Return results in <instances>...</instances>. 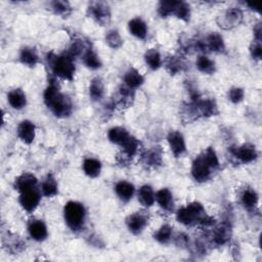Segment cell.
Segmentation results:
<instances>
[{"label":"cell","instance_id":"cell-31","mask_svg":"<svg viewBox=\"0 0 262 262\" xmlns=\"http://www.w3.org/2000/svg\"><path fill=\"white\" fill-rule=\"evenodd\" d=\"M105 95V85L101 78L97 77L92 80L90 84V96L93 101L98 102L103 99Z\"/></svg>","mask_w":262,"mask_h":262},{"label":"cell","instance_id":"cell-43","mask_svg":"<svg viewBox=\"0 0 262 262\" xmlns=\"http://www.w3.org/2000/svg\"><path fill=\"white\" fill-rule=\"evenodd\" d=\"M244 90L240 89V87H232L228 92V100L234 103V104H239L244 100Z\"/></svg>","mask_w":262,"mask_h":262},{"label":"cell","instance_id":"cell-39","mask_svg":"<svg viewBox=\"0 0 262 262\" xmlns=\"http://www.w3.org/2000/svg\"><path fill=\"white\" fill-rule=\"evenodd\" d=\"M177 18H179L182 21L188 22L190 21L191 18V8L187 3L184 2H178L177 8H176V12H174V15Z\"/></svg>","mask_w":262,"mask_h":262},{"label":"cell","instance_id":"cell-32","mask_svg":"<svg viewBox=\"0 0 262 262\" xmlns=\"http://www.w3.org/2000/svg\"><path fill=\"white\" fill-rule=\"evenodd\" d=\"M145 64L153 71H156L162 66V57L157 49H150L144 54Z\"/></svg>","mask_w":262,"mask_h":262},{"label":"cell","instance_id":"cell-27","mask_svg":"<svg viewBox=\"0 0 262 262\" xmlns=\"http://www.w3.org/2000/svg\"><path fill=\"white\" fill-rule=\"evenodd\" d=\"M83 171L89 178H98L102 171V164L99 160L94 158H87L83 162Z\"/></svg>","mask_w":262,"mask_h":262},{"label":"cell","instance_id":"cell-35","mask_svg":"<svg viewBox=\"0 0 262 262\" xmlns=\"http://www.w3.org/2000/svg\"><path fill=\"white\" fill-rule=\"evenodd\" d=\"M154 238L160 244H167L172 238V227L168 224L162 225L154 235Z\"/></svg>","mask_w":262,"mask_h":262},{"label":"cell","instance_id":"cell-4","mask_svg":"<svg viewBox=\"0 0 262 262\" xmlns=\"http://www.w3.org/2000/svg\"><path fill=\"white\" fill-rule=\"evenodd\" d=\"M64 216L67 225L76 231L81 229L84 225L86 210L81 203L70 201L64 208Z\"/></svg>","mask_w":262,"mask_h":262},{"label":"cell","instance_id":"cell-17","mask_svg":"<svg viewBox=\"0 0 262 262\" xmlns=\"http://www.w3.org/2000/svg\"><path fill=\"white\" fill-rule=\"evenodd\" d=\"M130 34L138 39H144L148 35V26L140 18L132 19L128 24Z\"/></svg>","mask_w":262,"mask_h":262},{"label":"cell","instance_id":"cell-42","mask_svg":"<svg viewBox=\"0 0 262 262\" xmlns=\"http://www.w3.org/2000/svg\"><path fill=\"white\" fill-rule=\"evenodd\" d=\"M202 156L204 157V159H205L207 161V163L211 166V168L214 170L216 168H218L219 166V160H218V157L214 151L213 148H208L206 149L205 151H204L202 153Z\"/></svg>","mask_w":262,"mask_h":262},{"label":"cell","instance_id":"cell-38","mask_svg":"<svg viewBox=\"0 0 262 262\" xmlns=\"http://www.w3.org/2000/svg\"><path fill=\"white\" fill-rule=\"evenodd\" d=\"M51 9L55 15L66 17L70 15L72 8L68 2H62V0H56V2L51 3Z\"/></svg>","mask_w":262,"mask_h":262},{"label":"cell","instance_id":"cell-44","mask_svg":"<svg viewBox=\"0 0 262 262\" xmlns=\"http://www.w3.org/2000/svg\"><path fill=\"white\" fill-rule=\"evenodd\" d=\"M250 53L254 60L260 61L262 56V46H261V41L254 40L252 44L250 45Z\"/></svg>","mask_w":262,"mask_h":262},{"label":"cell","instance_id":"cell-19","mask_svg":"<svg viewBox=\"0 0 262 262\" xmlns=\"http://www.w3.org/2000/svg\"><path fill=\"white\" fill-rule=\"evenodd\" d=\"M205 49L212 52H222L225 49V44L223 38L218 33H211L207 36L206 40L203 42Z\"/></svg>","mask_w":262,"mask_h":262},{"label":"cell","instance_id":"cell-46","mask_svg":"<svg viewBox=\"0 0 262 262\" xmlns=\"http://www.w3.org/2000/svg\"><path fill=\"white\" fill-rule=\"evenodd\" d=\"M188 242H189V239H188V237L187 236H185V235H180L178 238H177V244L179 245V246H182V247H185V246H187L188 245Z\"/></svg>","mask_w":262,"mask_h":262},{"label":"cell","instance_id":"cell-37","mask_svg":"<svg viewBox=\"0 0 262 262\" xmlns=\"http://www.w3.org/2000/svg\"><path fill=\"white\" fill-rule=\"evenodd\" d=\"M133 91L128 89L126 86H122L119 90V99L117 101V104L119 106L128 107L131 105L133 101Z\"/></svg>","mask_w":262,"mask_h":262},{"label":"cell","instance_id":"cell-26","mask_svg":"<svg viewBox=\"0 0 262 262\" xmlns=\"http://www.w3.org/2000/svg\"><path fill=\"white\" fill-rule=\"evenodd\" d=\"M8 101L9 104L16 110H22L27 105L26 95L20 89H16L10 92V94L8 95Z\"/></svg>","mask_w":262,"mask_h":262},{"label":"cell","instance_id":"cell-5","mask_svg":"<svg viewBox=\"0 0 262 262\" xmlns=\"http://www.w3.org/2000/svg\"><path fill=\"white\" fill-rule=\"evenodd\" d=\"M212 170L211 166L201 154L194 160L192 165L193 179L198 183H205L210 179Z\"/></svg>","mask_w":262,"mask_h":262},{"label":"cell","instance_id":"cell-7","mask_svg":"<svg viewBox=\"0 0 262 262\" xmlns=\"http://www.w3.org/2000/svg\"><path fill=\"white\" fill-rule=\"evenodd\" d=\"M243 21V12L238 8L228 9L222 16L218 19V24L221 28L232 29L239 26Z\"/></svg>","mask_w":262,"mask_h":262},{"label":"cell","instance_id":"cell-28","mask_svg":"<svg viewBox=\"0 0 262 262\" xmlns=\"http://www.w3.org/2000/svg\"><path fill=\"white\" fill-rule=\"evenodd\" d=\"M84 65L92 70H97L102 67V61L97 52L92 48L89 47L82 55Z\"/></svg>","mask_w":262,"mask_h":262},{"label":"cell","instance_id":"cell-25","mask_svg":"<svg viewBox=\"0 0 262 262\" xmlns=\"http://www.w3.org/2000/svg\"><path fill=\"white\" fill-rule=\"evenodd\" d=\"M108 137L111 142L118 144L121 147V145L130 137V133L124 127L117 126V127H113L109 130Z\"/></svg>","mask_w":262,"mask_h":262},{"label":"cell","instance_id":"cell-41","mask_svg":"<svg viewBox=\"0 0 262 262\" xmlns=\"http://www.w3.org/2000/svg\"><path fill=\"white\" fill-rule=\"evenodd\" d=\"M167 71L171 75H176L183 70V63L177 56H169L165 63Z\"/></svg>","mask_w":262,"mask_h":262},{"label":"cell","instance_id":"cell-33","mask_svg":"<svg viewBox=\"0 0 262 262\" xmlns=\"http://www.w3.org/2000/svg\"><path fill=\"white\" fill-rule=\"evenodd\" d=\"M241 202L246 209H254L258 204V195L253 189H246L242 193Z\"/></svg>","mask_w":262,"mask_h":262},{"label":"cell","instance_id":"cell-24","mask_svg":"<svg viewBox=\"0 0 262 262\" xmlns=\"http://www.w3.org/2000/svg\"><path fill=\"white\" fill-rule=\"evenodd\" d=\"M142 161L145 165L149 167L157 168L162 164L163 158H162V150L160 148H153L145 152L142 156Z\"/></svg>","mask_w":262,"mask_h":262},{"label":"cell","instance_id":"cell-36","mask_svg":"<svg viewBox=\"0 0 262 262\" xmlns=\"http://www.w3.org/2000/svg\"><path fill=\"white\" fill-rule=\"evenodd\" d=\"M106 42L111 48L118 49L122 46L123 39L117 30H112L109 31L108 34L106 35Z\"/></svg>","mask_w":262,"mask_h":262},{"label":"cell","instance_id":"cell-9","mask_svg":"<svg viewBox=\"0 0 262 262\" xmlns=\"http://www.w3.org/2000/svg\"><path fill=\"white\" fill-rule=\"evenodd\" d=\"M198 116L202 117H212L218 114V108L214 100L211 99H201L200 97L196 100H192Z\"/></svg>","mask_w":262,"mask_h":262},{"label":"cell","instance_id":"cell-20","mask_svg":"<svg viewBox=\"0 0 262 262\" xmlns=\"http://www.w3.org/2000/svg\"><path fill=\"white\" fill-rule=\"evenodd\" d=\"M137 198L141 205L144 207H151L156 202V194H155L153 188L149 185L142 186L139 189V191L137 193Z\"/></svg>","mask_w":262,"mask_h":262},{"label":"cell","instance_id":"cell-18","mask_svg":"<svg viewBox=\"0 0 262 262\" xmlns=\"http://www.w3.org/2000/svg\"><path fill=\"white\" fill-rule=\"evenodd\" d=\"M156 202L165 211H171L174 207L173 195L169 189H161L156 193Z\"/></svg>","mask_w":262,"mask_h":262},{"label":"cell","instance_id":"cell-1","mask_svg":"<svg viewBox=\"0 0 262 262\" xmlns=\"http://www.w3.org/2000/svg\"><path fill=\"white\" fill-rule=\"evenodd\" d=\"M44 103L53 113L55 117L65 118L72 113V103L70 99L61 93L57 85L51 82L44 92Z\"/></svg>","mask_w":262,"mask_h":262},{"label":"cell","instance_id":"cell-11","mask_svg":"<svg viewBox=\"0 0 262 262\" xmlns=\"http://www.w3.org/2000/svg\"><path fill=\"white\" fill-rule=\"evenodd\" d=\"M168 143L171 152L176 157H181L187 151V144L184 135L179 131H171L168 134Z\"/></svg>","mask_w":262,"mask_h":262},{"label":"cell","instance_id":"cell-6","mask_svg":"<svg viewBox=\"0 0 262 262\" xmlns=\"http://www.w3.org/2000/svg\"><path fill=\"white\" fill-rule=\"evenodd\" d=\"M89 15L101 26H106L111 21V11L106 3H92L89 7Z\"/></svg>","mask_w":262,"mask_h":262},{"label":"cell","instance_id":"cell-21","mask_svg":"<svg viewBox=\"0 0 262 262\" xmlns=\"http://www.w3.org/2000/svg\"><path fill=\"white\" fill-rule=\"evenodd\" d=\"M124 84L126 87L130 90H136L138 87H140L143 84V77L142 75L134 68L129 69L125 75H124Z\"/></svg>","mask_w":262,"mask_h":262},{"label":"cell","instance_id":"cell-34","mask_svg":"<svg viewBox=\"0 0 262 262\" xmlns=\"http://www.w3.org/2000/svg\"><path fill=\"white\" fill-rule=\"evenodd\" d=\"M121 148L123 150V154L125 155V157L131 158L134 155H136V153L138 152L139 141L134 136L130 135V137L121 145Z\"/></svg>","mask_w":262,"mask_h":262},{"label":"cell","instance_id":"cell-3","mask_svg":"<svg viewBox=\"0 0 262 262\" xmlns=\"http://www.w3.org/2000/svg\"><path fill=\"white\" fill-rule=\"evenodd\" d=\"M48 63L53 72V74L64 80L72 81L75 75L76 67L73 57L68 54L67 52L61 55L55 54H48Z\"/></svg>","mask_w":262,"mask_h":262},{"label":"cell","instance_id":"cell-29","mask_svg":"<svg viewBox=\"0 0 262 262\" xmlns=\"http://www.w3.org/2000/svg\"><path fill=\"white\" fill-rule=\"evenodd\" d=\"M41 193L43 196L48 198L54 197L57 195V193H59V186H57L55 179L51 176V174H48L46 179L43 181L41 185Z\"/></svg>","mask_w":262,"mask_h":262},{"label":"cell","instance_id":"cell-30","mask_svg":"<svg viewBox=\"0 0 262 262\" xmlns=\"http://www.w3.org/2000/svg\"><path fill=\"white\" fill-rule=\"evenodd\" d=\"M196 65H197L198 70L200 72H202L203 74L212 75L216 71L215 63L211 59H209V57L206 56V55H200L198 57Z\"/></svg>","mask_w":262,"mask_h":262},{"label":"cell","instance_id":"cell-14","mask_svg":"<svg viewBox=\"0 0 262 262\" xmlns=\"http://www.w3.org/2000/svg\"><path fill=\"white\" fill-rule=\"evenodd\" d=\"M231 237V226L229 223L223 222L217 225L213 230L212 241L217 246H222L226 244Z\"/></svg>","mask_w":262,"mask_h":262},{"label":"cell","instance_id":"cell-22","mask_svg":"<svg viewBox=\"0 0 262 262\" xmlns=\"http://www.w3.org/2000/svg\"><path fill=\"white\" fill-rule=\"evenodd\" d=\"M134 186L126 181H121L117 183V185L115 186V192L117 194L120 200L124 202H128L129 200L132 199L134 195Z\"/></svg>","mask_w":262,"mask_h":262},{"label":"cell","instance_id":"cell-16","mask_svg":"<svg viewBox=\"0 0 262 262\" xmlns=\"http://www.w3.org/2000/svg\"><path fill=\"white\" fill-rule=\"evenodd\" d=\"M28 231H29V235H30V237L37 242L44 241L48 235L47 226L42 220L31 221L30 224H29V226H28Z\"/></svg>","mask_w":262,"mask_h":262},{"label":"cell","instance_id":"cell-8","mask_svg":"<svg viewBox=\"0 0 262 262\" xmlns=\"http://www.w3.org/2000/svg\"><path fill=\"white\" fill-rule=\"evenodd\" d=\"M20 204L23 209L27 212H33L39 205L41 196L36 188L20 193Z\"/></svg>","mask_w":262,"mask_h":262},{"label":"cell","instance_id":"cell-10","mask_svg":"<svg viewBox=\"0 0 262 262\" xmlns=\"http://www.w3.org/2000/svg\"><path fill=\"white\" fill-rule=\"evenodd\" d=\"M149 217L143 212H135L126 218V225L134 235H139L148 225Z\"/></svg>","mask_w":262,"mask_h":262},{"label":"cell","instance_id":"cell-45","mask_svg":"<svg viewBox=\"0 0 262 262\" xmlns=\"http://www.w3.org/2000/svg\"><path fill=\"white\" fill-rule=\"evenodd\" d=\"M254 40L257 41H261V36H262V28H261V23H258L255 27H254Z\"/></svg>","mask_w":262,"mask_h":262},{"label":"cell","instance_id":"cell-12","mask_svg":"<svg viewBox=\"0 0 262 262\" xmlns=\"http://www.w3.org/2000/svg\"><path fill=\"white\" fill-rule=\"evenodd\" d=\"M231 153L243 164H248L256 160L257 151L253 144L245 143L238 148L231 150Z\"/></svg>","mask_w":262,"mask_h":262},{"label":"cell","instance_id":"cell-2","mask_svg":"<svg viewBox=\"0 0 262 262\" xmlns=\"http://www.w3.org/2000/svg\"><path fill=\"white\" fill-rule=\"evenodd\" d=\"M177 219L184 225L201 224L204 226H209L213 224V218L210 217L205 208L199 202H193L188 204L186 207L180 209L177 213Z\"/></svg>","mask_w":262,"mask_h":262},{"label":"cell","instance_id":"cell-15","mask_svg":"<svg viewBox=\"0 0 262 262\" xmlns=\"http://www.w3.org/2000/svg\"><path fill=\"white\" fill-rule=\"evenodd\" d=\"M37 183H38V180L34 174L23 173L22 176H20L18 179H16L14 187L18 192L23 193L25 191L36 188Z\"/></svg>","mask_w":262,"mask_h":262},{"label":"cell","instance_id":"cell-40","mask_svg":"<svg viewBox=\"0 0 262 262\" xmlns=\"http://www.w3.org/2000/svg\"><path fill=\"white\" fill-rule=\"evenodd\" d=\"M178 2H161L158 6V14L162 18H167L174 15Z\"/></svg>","mask_w":262,"mask_h":262},{"label":"cell","instance_id":"cell-23","mask_svg":"<svg viewBox=\"0 0 262 262\" xmlns=\"http://www.w3.org/2000/svg\"><path fill=\"white\" fill-rule=\"evenodd\" d=\"M20 61L28 67H35L39 61V56L35 48L26 46L21 50Z\"/></svg>","mask_w":262,"mask_h":262},{"label":"cell","instance_id":"cell-13","mask_svg":"<svg viewBox=\"0 0 262 262\" xmlns=\"http://www.w3.org/2000/svg\"><path fill=\"white\" fill-rule=\"evenodd\" d=\"M35 131H36V127L34 123L29 120H25L20 123L17 132H18V136L23 142L30 144L34 141Z\"/></svg>","mask_w":262,"mask_h":262}]
</instances>
